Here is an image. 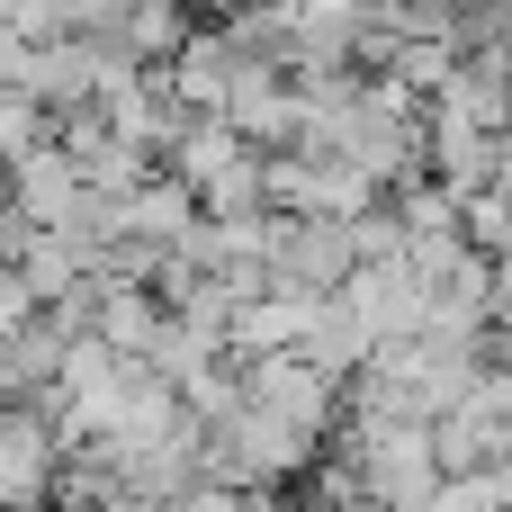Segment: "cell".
I'll return each mask as SVG.
<instances>
[{"mask_svg":"<svg viewBox=\"0 0 512 512\" xmlns=\"http://www.w3.org/2000/svg\"><path fill=\"white\" fill-rule=\"evenodd\" d=\"M117 216H126V234H135V243H180V234H189V216H198V189H189V180H171V171H144V180L117 198Z\"/></svg>","mask_w":512,"mask_h":512,"instance_id":"cell-8","label":"cell"},{"mask_svg":"<svg viewBox=\"0 0 512 512\" xmlns=\"http://www.w3.org/2000/svg\"><path fill=\"white\" fill-rule=\"evenodd\" d=\"M234 378H243V405H261V414L297 423L306 441H324V432L342 423V378H333V369H315L306 351H261V360H234Z\"/></svg>","mask_w":512,"mask_h":512,"instance_id":"cell-1","label":"cell"},{"mask_svg":"<svg viewBox=\"0 0 512 512\" xmlns=\"http://www.w3.org/2000/svg\"><path fill=\"white\" fill-rule=\"evenodd\" d=\"M459 234H468V252L504 261V252H512V198H504V189H477V198H459Z\"/></svg>","mask_w":512,"mask_h":512,"instance_id":"cell-12","label":"cell"},{"mask_svg":"<svg viewBox=\"0 0 512 512\" xmlns=\"http://www.w3.org/2000/svg\"><path fill=\"white\" fill-rule=\"evenodd\" d=\"M0 180H9V207L27 216V225H63L81 198H90V180H81V162L45 135V144H27L18 162H0Z\"/></svg>","mask_w":512,"mask_h":512,"instance_id":"cell-5","label":"cell"},{"mask_svg":"<svg viewBox=\"0 0 512 512\" xmlns=\"http://www.w3.org/2000/svg\"><path fill=\"white\" fill-rule=\"evenodd\" d=\"M54 135V108L36 99V90H18V81H0V162H18L27 144H45Z\"/></svg>","mask_w":512,"mask_h":512,"instance_id":"cell-11","label":"cell"},{"mask_svg":"<svg viewBox=\"0 0 512 512\" xmlns=\"http://www.w3.org/2000/svg\"><path fill=\"white\" fill-rule=\"evenodd\" d=\"M333 297L360 315L369 342H405V333H423V297H432V288H423V279L405 270V252H396V261H351V279H342Z\"/></svg>","mask_w":512,"mask_h":512,"instance_id":"cell-4","label":"cell"},{"mask_svg":"<svg viewBox=\"0 0 512 512\" xmlns=\"http://www.w3.org/2000/svg\"><path fill=\"white\" fill-rule=\"evenodd\" d=\"M162 297L153 288H135V279H99V315H90V333L108 342V351H126V360H144L153 351V333H162Z\"/></svg>","mask_w":512,"mask_h":512,"instance_id":"cell-9","label":"cell"},{"mask_svg":"<svg viewBox=\"0 0 512 512\" xmlns=\"http://www.w3.org/2000/svg\"><path fill=\"white\" fill-rule=\"evenodd\" d=\"M90 36H108L126 63H171L180 36H189V9H180V0H126V9H108Z\"/></svg>","mask_w":512,"mask_h":512,"instance_id":"cell-7","label":"cell"},{"mask_svg":"<svg viewBox=\"0 0 512 512\" xmlns=\"http://www.w3.org/2000/svg\"><path fill=\"white\" fill-rule=\"evenodd\" d=\"M153 72H162V90H171V99H189L198 117H216V108H225V90H234V72H243V45H234V36H225V18H216V27H189V36H180V54H171V63H153Z\"/></svg>","mask_w":512,"mask_h":512,"instance_id":"cell-6","label":"cell"},{"mask_svg":"<svg viewBox=\"0 0 512 512\" xmlns=\"http://www.w3.org/2000/svg\"><path fill=\"white\" fill-rule=\"evenodd\" d=\"M495 189L512 198V126H504V162H495Z\"/></svg>","mask_w":512,"mask_h":512,"instance_id":"cell-14","label":"cell"},{"mask_svg":"<svg viewBox=\"0 0 512 512\" xmlns=\"http://www.w3.org/2000/svg\"><path fill=\"white\" fill-rule=\"evenodd\" d=\"M351 279V234L342 216H270V288L333 297Z\"/></svg>","mask_w":512,"mask_h":512,"instance_id":"cell-2","label":"cell"},{"mask_svg":"<svg viewBox=\"0 0 512 512\" xmlns=\"http://www.w3.org/2000/svg\"><path fill=\"white\" fill-rule=\"evenodd\" d=\"M252 153H288L297 144V126H306V99H297V81L279 72V63H261V54H243V72H234V90H225V108H216Z\"/></svg>","mask_w":512,"mask_h":512,"instance_id":"cell-3","label":"cell"},{"mask_svg":"<svg viewBox=\"0 0 512 512\" xmlns=\"http://www.w3.org/2000/svg\"><path fill=\"white\" fill-rule=\"evenodd\" d=\"M243 153H252V144H243V135H234L225 117H189V126L171 135L162 171H171V180H189V189H207V180H216V171H234Z\"/></svg>","mask_w":512,"mask_h":512,"instance_id":"cell-10","label":"cell"},{"mask_svg":"<svg viewBox=\"0 0 512 512\" xmlns=\"http://www.w3.org/2000/svg\"><path fill=\"white\" fill-rule=\"evenodd\" d=\"M252 207H261V153H243L234 171H216L198 189V216H252Z\"/></svg>","mask_w":512,"mask_h":512,"instance_id":"cell-13","label":"cell"}]
</instances>
